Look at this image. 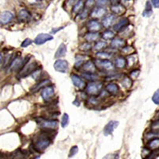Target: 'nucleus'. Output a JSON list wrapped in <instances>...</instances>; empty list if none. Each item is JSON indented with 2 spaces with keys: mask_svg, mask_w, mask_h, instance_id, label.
I'll list each match as a JSON object with an SVG mask.
<instances>
[{
  "mask_svg": "<svg viewBox=\"0 0 159 159\" xmlns=\"http://www.w3.org/2000/svg\"><path fill=\"white\" fill-rule=\"evenodd\" d=\"M51 142L52 141L50 139V135L47 132L44 131L35 137V140L34 142V149L39 152L44 151L46 148L49 146Z\"/></svg>",
  "mask_w": 159,
  "mask_h": 159,
  "instance_id": "f257e3e1",
  "label": "nucleus"
},
{
  "mask_svg": "<svg viewBox=\"0 0 159 159\" xmlns=\"http://www.w3.org/2000/svg\"><path fill=\"white\" fill-rule=\"evenodd\" d=\"M35 121L38 123V125L42 129H46V130H53L57 127V121L56 120H48L42 118L35 119Z\"/></svg>",
  "mask_w": 159,
  "mask_h": 159,
  "instance_id": "f03ea898",
  "label": "nucleus"
},
{
  "mask_svg": "<svg viewBox=\"0 0 159 159\" xmlns=\"http://www.w3.org/2000/svg\"><path fill=\"white\" fill-rule=\"evenodd\" d=\"M28 57L25 58V59H22L21 57H16L15 59L12 60L10 65H9V67L10 68V70L13 71V72H17V71H19L24 67L25 65H26L27 60H28Z\"/></svg>",
  "mask_w": 159,
  "mask_h": 159,
  "instance_id": "7ed1b4c3",
  "label": "nucleus"
},
{
  "mask_svg": "<svg viewBox=\"0 0 159 159\" xmlns=\"http://www.w3.org/2000/svg\"><path fill=\"white\" fill-rule=\"evenodd\" d=\"M103 88V84L100 82H91L86 87V92L88 94L96 96L99 94Z\"/></svg>",
  "mask_w": 159,
  "mask_h": 159,
  "instance_id": "20e7f679",
  "label": "nucleus"
},
{
  "mask_svg": "<svg viewBox=\"0 0 159 159\" xmlns=\"http://www.w3.org/2000/svg\"><path fill=\"white\" fill-rule=\"evenodd\" d=\"M36 69L37 64L35 62L30 63L29 65H26L24 67L22 68V69L20 70L18 77H19V78H23V77H27V76H29V74H32Z\"/></svg>",
  "mask_w": 159,
  "mask_h": 159,
  "instance_id": "39448f33",
  "label": "nucleus"
},
{
  "mask_svg": "<svg viewBox=\"0 0 159 159\" xmlns=\"http://www.w3.org/2000/svg\"><path fill=\"white\" fill-rule=\"evenodd\" d=\"M55 94V89L52 85H48L41 90V96L45 101H49Z\"/></svg>",
  "mask_w": 159,
  "mask_h": 159,
  "instance_id": "423d86ee",
  "label": "nucleus"
},
{
  "mask_svg": "<svg viewBox=\"0 0 159 159\" xmlns=\"http://www.w3.org/2000/svg\"><path fill=\"white\" fill-rule=\"evenodd\" d=\"M54 69L61 73H66L68 70V63L67 60H61V59H58L55 61L54 65H53Z\"/></svg>",
  "mask_w": 159,
  "mask_h": 159,
  "instance_id": "0eeeda50",
  "label": "nucleus"
},
{
  "mask_svg": "<svg viewBox=\"0 0 159 159\" xmlns=\"http://www.w3.org/2000/svg\"><path fill=\"white\" fill-rule=\"evenodd\" d=\"M96 65L97 67L99 68H102L104 70H111L113 68V64L111 61L107 59H99V60H96Z\"/></svg>",
  "mask_w": 159,
  "mask_h": 159,
  "instance_id": "6e6552de",
  "label": "nucleus"
},
{
  "mask_svg": "<svg viewBox=\"0 0 159 159\" xmlns=\"http://www.w3.org/2000/svg\"><path fill=\"white\" fill-rule=\"evenodd\" d=\"M53 37L50 34H38V36L36 37V38L34 39V43L36 44V45H43L46 42L49 41H51V40H53Z\"/></svg>",
  "mask_w": 159,
  "mask_h": 159,
  "instance_id": "1a4fd4ad",
  "label": "nucleus"
},
{
  "mask_svg": "<svg viewBox=\"0 0 159 159\" xmlns=\"http://www.w3.org/2000/svg\"><path fill=\"white\" fill-rule=\"evenodd\" d=\"M118 126H119L118 121H115V120L110 121V122L104 127V135L107 136V135H111V134L113 133L114 130H115Z\"/></svg>",
  "mask_w": 159,
  "mask_h": 159,
  "instance_id": "9d476101",
  "label": "nucleus"
},
{
  "mask_svg": "<svg viewBox=\"0 0 159 159\" xmlns=\"http://www.w3.org/2000/svg\"><path fill=\"white\" fill-rule=\"evenodd\" d=\"M14 18V15L10 11H4L0 13V23L3 25L7 24Z\"/></svg>",
  "mask_w": 159,
  "mask_h": 159,
  "instance_id": "9b49d317",
  "label": "nucleus"
},
{
  "mask_svg": "<svg viewBox=\"0 0 159 159\" xmlns=\"http://www.w3.org/2000/svg\"><path fill=\"white\" fill-rule=\"evenodd\" d=\"M31 18V15L29 14L28 10L22 9L19 11L18 15V20L20 22H29V20Z\"/></svg>",
  "mask_w": 159,
  "mask_h": 159,
  "instance_id": "f8f14e48",
  "label": "nucleus"
},
{
  "mask_svg": "<svg viewBox=\"0 0 159 159\" xmlns=\"http://www.w3.org/2000/svg\"><path fill=\"white\" fill-rule=\"evenodd\" d=\"M71 79H72L73 85L77 88H80V89H82V88H84L85 87V81H84L82 78L80 77L79 76L75 74L72 75V76H71Z\"/></svg>",
  "mask_w": 159,
  "mask_h": 159,
  "instance_id": "ddd939ff",
  "label": "nucleus"
},
{
  "mask_svg": "<svg viewBox=\"0 0 159 159\" xmlns=\"http://www.w3.org/2000/svg\"><path fill=\"white\" fill-rule=\"evenodd\" d=\"M116 19V16L114 14L112 15H107L102 20V25L106 28H108L113 24Z\"/></svg>",
  "mask_w": 159,
  "mask_h": 159,
  "instance_id": "4468645a",
  "label": "nucleus"
},
{
  "mask_svg": "<svg viewBox=\"0 0 159 159\" xmlns=\"http://www.w3.org/2000/svg\"><path fill=\"white\" fill-rule=\"evenodd\" d=\"M111 11L117 15H121L125 13V7L124 6L119 3H116V4H112L111 7Z\"/></svg>",
  "mask_w": 159,
  "mask_h": 159,
  "instance_id": "2eb2a0df",
  "label": "nucleus"
},
{
  "mask_svg": "<svg viewBox=\"0 0 159 159\" xmlns=\"http://www.w3.org/2000/svg\"><path fill=\"white\" fill-rule=\"evenodd\" d=\"M88 29L92 32H96L101 29V24L99 22H97L96 20H91L88 22L87 24Z\"/></svg>",
  "mask_w": 159,
  "mask_h": 159,
  "instance_id": "dca6fc26",
  "label": "nucleus"
},
{
  "mask_svg": "<svg viewBox=\"0 0 159 159\" xmlns=\"http://www.w3.org/2000/svg\"><path fill=\"white\" fill-rule=\"evenodd\" d=\"M128 24H129V21H128L127 18H123V19H121L119 22L116 24L114 26V29L116 30V31H121V30H123V29H125L124 28L127 26Z\"/></svg>",
  "mask_w": 159,
  "mask_h": 159,
  "instance_id": "f3484780",
  "label": "nucleus"
},
{
  "mask_svg": "<svg viewBox=\"0 0 159 159\" xmlns=\"http://www.w3.org/2000/svg\"><path fill=\"white\" fill-rule=\"evenodd\" d=\"M126 44L125 40H123L119 38H116L113 39L111 42V46L114 49H118V48H122L124 47Z\"/></svg>",
  "mask_w": 159,
  "mask_h": 159,
  "instance_id": "a211bd4d",
  "label": "nucleus"
},
{
  "mask_svg": "<svg viewBox=\"0 0 159 159\" xmlns=\"http://www.w3.org/2000/svg\"><path fill=\"white\" fill-rule=\"evenodd\" d=\"M83 69L85 70L86 72L94 73L96 72V65H95L94 62H92V60H88L83 65Z\"/></svg>",
  "mask_w": 159,
  "mask_h": 159,
  "instance_id": "6ab92c4d",
  "label": "nucleus"
},
{
  "mask_svg": "<svg viewBox=\"0 0 159 159\" xmlns=\"http://www.w3.org/2000/svg\"><path fill=\"white\" fill-rule=\"evenodd\" d=\"M67 53V47L64 43H61L55 53V58L64 57Z\"/></svg>",
  "mask_w": 159,
  "mask_h": 159,
  "instance_id": "aec40b11",
  "label": "nucleus"
},
{
  "mask_svg": "<svg viewBox=\"0 0 159 159\" xmlns=\"http://www.w3.org/2000/svg\"><path fill=\"white\" fill-rule=\"evenodd\" d=\"M106 13L107 10L105 7H97L92 10L91 15L93 18H100L102 16H104Z\"/></svg>",
  "mask_w": 159,
  "mask_h": 159,
  "instance_id": "412c9836",
  "label": "nucleus"
},
{
  "mask_svg": "<svg viewBox=\"0 0 159 159\" xmlns=\"http://www.w3.org/2000/svg\"><path fill=\"white\" fill-rule=\"evenodd\" d=\"M85 7V1L84 0H78L77 3H75V5L72 7V12L74 14H78L80 13L84 10Z\"/></svg>",
  "mask_w": 159,
  "mask_h": 159,
  "instance_id": "4be33fe9",
  "label": "nucleus"
},
{
  "mask_svg": "<svg viewBox=\"0 0 159 159\" xmlns=\"http://www.w3.org/2000/svg\"><path fill=\"white\" fill-rule=\"evenodd\" d=\"M51 81L49 80L46 79V80H41V82L39 83L38 85H37L34 88H32L31 92H36L39 90H41V88H43L46 87V86H48V85H50Z\"/></svg>",
  "mask_w": 159,
  "mask_h": 159,
  "instance_id": "5701e85b",
  "label": "nucleus"
},
{
  "mask_svg": "<svg viewBox=\"0 0 159 159\" xmlns=\"http://www.w3.org/2000/svg\"><path fill=\"white\" fill-rule=\"evenodd\" d=\"M99 37V33H97V32H89V33H88V34H85V39L88 42H92V41H95L98 40Z\"/></svg>",
  "mask_w": 159,
  "mask_h": 159,
  "instance_id": "b1692460",
  "label": "nucleus"
},
{
  "mask_svg": "<svg viewBox=\"0 0 159 159\" xmlns=\"http://www.w3.org/2000/svg\"><path fill=\"white\" fill-rule=\"evenodd\" d=\"M106 90L109 93L112 95H116L119 92V86L115 83H110L106 86Z\"/></svg>",
  "mask_w": 159,
  "mask_h": 159,
  "instance_id": "393cba45",
  "label": "nucleus"
},
{
  "mask_svg": "<svg viewBox=\"0 0 159 159\" xmlns=\"http://www.w3.org/2000/svg\"><path fill=\"white\" fill-rule=\"evenodd\" d=\"M127 65V60L123 57H119L116 59V67L118 68H123Z\"/></svg>",
  "mask_w": 159,
  "mask_h": 159,
  "instance_id": "a878e982",
  "label": "nucleus"
},
{
  "mask_svg": "<svg viewBox=\"0 0 159 159\" xmlns=\"http://www.w3.org/2000/svg\"><path fill=\"white\" fill-rule=\"evenodd\" d=\"M152 13H153V11H152L151 4H150L149 1H147L146 4V8H145V10L142 13V15L144 17H149L152 15Z\"/></svg>",
  "mask_w": 159,
  "mask_h": 159,
  "instance_id": "bb28decb",
  "label": "nucleus"
},
{
  "mask_svg": "<svg viewBox=\"0 0 159 159\" xmlns=\"http://www.w3.org/2000/svg\"><path fill=\"white\" fill-rule=\"evenodd\" d=\"M122 85L126 88H129L132 85V79L129 77H124V78L122 80Z\"/></svg>",
  "mask_w": 159,
  "mask_h": 159,
  "instance_id": "cd10ccee",
  "label": "nucleus"
},
{
  "mask_svg": "<svg viewBox=\"0 0 159 159\" xmlns=\"http://www.w3.org/2000/svg\"><path fill=\"white\" fill-rule=\"evenodd\" d=\"M83 77H85V79L88 80H91V81H94L96 80H97L99 78V77L96 75L95 73H92V72H85L82 75Z\"/></svg>",
  "mask_w": 159,
  "mask_h": 159,
  "instance_id": "c85d7f7f",
  "label": "nucleus"
},
{
  "mask_svg": "<svg viewBox=\"0 0 159 159\" xmlns=\"http://www.w3.org/2000/svg\"><path fill=\"white\" fill-rule=\"evenodd\" d=\"M148 146H149V149H158L159 147V138H156L151 140V141L149 142Z\"/></svg>",
  "mask_w": 159,
  "mask_h": 159,
  "instance_id": "c756f323",
  "label": "nucleus"
},
{
  "mask_svg": "<svg viewBox=\"0 0 159 159\" xmlns=\"http://www.w3.org/2000/svg\"><path fill=\"white\" fill-rule=\"evenodd\" d=\"M96 57L99 59H111L112 57V53H107V52H99L96 53Z\"/></svg>",
  "mask_w": 159,
  "mask_h": 159,
  "instance_id": "7c9ffc66",
  "label": "nucleus"
},
{
  "mask_svg": "<svg viewBox=\"0 0 159 159\" xmlns=\"http://www.w3.org/2000/svg\"><path fill=\"white\" fill-rule=\"evenodd\" d=\"M68 123H69V116L67 113H65L63 115L62 118H61V123H60L61 127L63 128L66 127L68 125Z\"/></svg>",
  "mask_w": 159,
  "mask_h": 159,
  "instance_id": "2f4dec72",
  "label": "nucleus"
},
{
  "mask_svg": "<svg viewBox=\"0 0 159 159\" xmlns=\"http://www.w3.org/2000/svg\"><path fill=\"white\" fill-rule=\"evenodd\" d=\"M115 37V34H114L113 31L111 30H106L104 31L102 34V38L105 40H110V39H112Z\"/></svg>",
  "mask_w": 159,
  "mask_h": 159,
  "instance_id": "473e14b6",
  "label": "nucleus"
},
{
  "mask_svg": "<svg viewBox=\"0 0 159 159\" xmlns=\"http://www.w3.org/2000/svg\"><path fill=\"white\" fill-rule=\"evenodd\" d=\"M85 58L86 57H84V56H77V58H76V62H75V66L76 67H80L85 63Z\"/></svg>",
  "mask_w": 159,
  "mask_h": 159,
  "instance_id": "72a5a7b5",
  "label": "nucleus"
},
{
  "mask_svg": "<svg viewBox=\"0 0 159 159\" xmlns=\"http://www.w3.org/2000/svg\"><path fill=\"white\" fill-rule=\"evenodd\" d=\"M96 5L98 7H106L110 5V0H97Z\"/></svg>",
  "mask_w": 159,
  "mask_h": 159,
  "instance_id": "f704fd0d",
  "label": "nucleus"
},
{
  "mask_svg": "<svg viewBox=\"0 0 159 159\" xmlns=\"http://www.w3.org/2000/svg\"><path fill=\"white\" fill-rule=\"evenodd\" d=\"M107 46V43L106 41H97L96 45H95L94 48L96 50H101L104 48H105Z\"/></svg>",
  "mask_w": 159,
  "mask_h": 159,
  "instance_id": "c9c22d12",
  "label": "nucleus"
},
{
  "mask_svg": "<svg viewBox=\"0 0 159 159\" xmlns=\"http://www.w3.org/2000/svg\"><path fill=\"white\" fill-rule=\"evenodd\" d=\"M152 100L154 102V104L158 105L159 104V89H158L156 92H154V96L152 97Z\"/></svg>",
  "mask_w": 159,
  "mask_h": 159,
  "instance_id": "e433bc0d",
  "label": "nucleus"
},
{
  "mask_svg": "<svg viewBox=\"0 0 159 159\" xmlns=\"http://www.w3.org/2000/svg\"><path fill=\"white\" fill-rule=\"evenodd\" d=\"M91 48H92V46L89 44V42H85L80 46V49L83 51H88L91 49Z\"/></svg>",
  "mask_w": 159,
  "mask_h": 159,
  "instance_id": "4c0bfd02",
  "label": "nucleus"
},
{
  "mask_svg": "<svg viewBox=\"0 0 159 159\" xmlns=\"http://www.w3.org/2000/svg\"><path fill=\"white\" fill-rule=\"evenodd\" d=\"M88 15H89V9H85V10H83L81 12H80V18L81 19H85V18H86L88 16Z\"/></svg>",
  "mask_w": 159,
  "mask_h": 159,
  "instance_id": "58836bf2",
  "label": "nucleus"
},
{
  "mask_svg": "<svg viewBox=\"0 0 159 159\" xmlns=\"http://www.w3.org/2000/svg\"><path fill=\"white\" fill-rule=\"evenodd\" d=\"M95 3H96L95 0H87V1L85 2V6L87 9H91V8L95 5Z\"/></svg>",
  "mask_w": 159,
  "mask_h": 159,
  "instance_id": "ea45409f",
  "label": "nucleus"
},
{
  "mask_svg": "<svg viewBox=\"0 0 159 159\" xmlns=\"http://www.w3.org/2000/svg\"><path fill=\"white\" fill-rule=\"evenodd\" d=\"M32 43H33V41H32L31 39L26 38V39H25L24 41H22L21 46H22V48H26V47H28L29 46H30Z\"/></svg>",
  "mask_w": 159,
  "mask_h": 159,
  "instance_id": "a19ab883",
  "label": "nucleus"
},
{
  "mask_svg": "<svg viewBox=\"0 0 159 159\" xmlns=\"http://www.w3.org/2000/svg\"><path fill=\"white\" fill-rule=\"evenodd\" d=\"M41 68H38V69L37 68V69L35 70L33 73H32V77H34V79L37 80L38 79L39 77H41Z\"/></svg>",
  "mask_w": 159,
  "mask_h": 159,
  "instance_id": "79ce46f5",
  "label": "nucleus"
},
{
  "mask_svg": "<svg viewBox=\"0 0 159 159\" xmlns=\"http://www.w3.org/2000/svg\"><path fill=\"white\" fill-rule=\"evenodd\" d=\"M77 152H78V147H77V146H72V148H71V149H70L68 157H69V158H72V156H74V155H76V154H77Z\"/></svg>",
  "mask_w": 159,
  "mask_h": 159,
  "instance_id": "37998d69",
  "label": "nucleus"
},
{
  "mask_svg": "<svg viewBox=\"0 0 159 159\" xmlns=\"http://www.w3.org/2000/svg\"><path fill=\"white\" fill-rule=\"evenodd\" d=\"M134 51L135 50H134V49L132 47H123V49H122V52L124 54H130Z\"/></svg>",
  "mask_w": 159,
  "mask_h": 159,
  "instance_id": "c03bdc74",
  "label": "nucleus"
},
{
  "mask_svg": "<svg viewBox=\"0 0 159 159\" xmlns=\"http://www.w3.org/2000/svg\"><path fill=\"white\" fill-rule=\"evenodd\" d=\"M140 71L139 70H135V71H133V72H130V77L132 80L136 79L138 77V75H139Z\"/></svg>",
  "mask_w": 159,
  "mask_h": 159,
  "instance_id": "a18cd8bd",
  "label": "nucleus"
},
{
  "mask_svg": "<svg viewBox=\"0 0 159 159\" xmlns=\"http://www.w3.org/2000/svg\"><path fill=\"white\" fill-rule=\"evenodd\" d=\"M127 61H128V65H129V66H131V65H133L136 62V59H135V57H134L133 56H130V57H129L128 60H127Z\"/></svg>",
  "mask_w": 159,
  "mask_h": 159,
  "instance_id": "49530a36",
  "label": "nucleus"
},
{
  "mask_svg": "<svg viewBox=\"0 0 159 159\" xmlns=\"http://www.w3.org/2000/svg\"><path fill=\"white\" fill-rule=\"evenodd\" d=\"M151 3L155 8H159V0H151Z\"/></svg>",
  "mask_w": 159,
  "mask_h": 159,
  "instance_id": "de8ad7c7",
  "label": "nucleus"
},
{
  "mask_svg": "<svg viewBox=\"0 0 159 159\" xmlns=\"http://www.w3.org/2000/svg\"><path fill=\"white\" fill-rule=\"evenodd\" d=\"M89 103L92 104V105H94V104H96L98 103V100L96 99V98H94V97H92V98H90L89 100H88Z\"/></svg>",
  "mask_w": 159,
  "mask_h": 159,
  "instance_id": "09e8293b",
  "label": "nucleus"
},
{
  "mask_svg": "<svg viewBox=\"0 0 159 159\" xmlns=\"http://www.w3.org/2000/svg\"><path fill=\"white\" fill-rule=\"evenodd\" d=\"M64 29V27H60V28H57V29H53L52 33H53V34H56L57 32L59 31V30H61V29Z\"/></svg>",
  "mask_w": 159,
  "mask_h": 159,
  "instance_id": "8fccbe9b",
  "label": "nucleus"
},
{
  "mask_svg": "<svg viewBox=\"0 0 159 159\" xmlns=\"http://www.w3.org/2000/svg\"><path fill=\"white\" fill-rule=\"evenodd\" d=\"M73 104H75L76 106H80V102L77 101V99H76L74 102H73Z\"/></svg>",
  "mask_w": 159,
  "mask_h": 159,
  "instance_id": "3c124183",
  "label": "nucleus"
},
{
  "mask_svg": "<svg viewBox=\"0 0 159 159\" xmlns=\"http://www.w3.org/2000/svg\"><path fill=\"white\" fill-rule=\"evenodd\" d=\"M119 0H111V2L112 3V4H116V3H118Z\"/></svg>",
  "mask_w": 159,
  "mask_h": 159,
  "instance_id": "603ef678",
  "label": "nucleus"
},
{
  "mask_svg": "<svg viewBox=\"0 0 159 159\" xmlns=\"http://www.w3.org/2000/svg\"><path fill=\"white\" fill-rule=\"evenodd\" d=\"M2 60H3V56H2V54L0 53V64L2 62Z\"/></svg>",
  "mask_w": 159,
  "mask_h": 159,
  "instance_id": "864d4df0",
  "label": "nucleus"
},
{
  "mask_svg": "<svg viewBox=\"0 0 159 159\" xmlns=\"http://www.w3.org/2000/svg\"><path fill=\"white\" fill-rule=\"evenodd\" d=\"M158 119H159V112H158Z\"/></svg>",
  "mask_w": 159,
  "mask_h": 159,
  "instance_id": "5fc2aeb1",
  "label": "nucleus"
},
{
  "mask_svg": "<svg viewBox=\"0 0 159 159\" xmlns=\"http://www.w3.org/2000/svg\"><path fill=\"white\" fill-rule=\"evenodd\" d=\"M37 1H41V0H37Z\"/></svg>",
  "mask_w": 159,
  "mask_h": 159,
  "instance_id": "6e6d98bb",
  "label": "nucleus"
}]
</instances>
